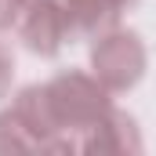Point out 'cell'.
<instances>
[{
    "instance_id": "2",
    "label": "cell",
    "mask_w": 156,
    "mask_h": 156,
    "mask_svg": "<svg viewBox=\"0 0 156 156\" xmlns=\"http://www.w3.org/2000/svg\"><path fill=\"white\" fill-rule=\"evenodd\" d=\"M18 33H22L29 51L55 55L69 40V18L58 7V0H29L18 15Z\"/></svg>"
},
{
    "instance_id": "1",
    "label": "cell",
    "mask_w": 156,
    "mask_h": 156,
    "mask_svg": "<svg viewBox=\"0 0 156 156\" xmlns=\"http://www.w3.org/2000/svg\"><path fill=\"white\" fill-rule=\"evenodd\" d=\"M94 76L105 83V91H123L145 69V47L134 33H105L94 44Z\"/></svg>"
},
{
    "instance_id": "3",
    "label": "cell",
    "mask_w": 156,
    "mask_h": 156,
    "mask_svg": "<svg viewBox=\"0 0 156 156\" xmlns=\"http://www.w3.org/2000/svg\"><path fill=\"white\" fill-rule=\"evenodd\" d=\"M11 66H15V58H11V51L0 44V94H4L7 83H11Z\"/></svg>"
}]
</instances>
